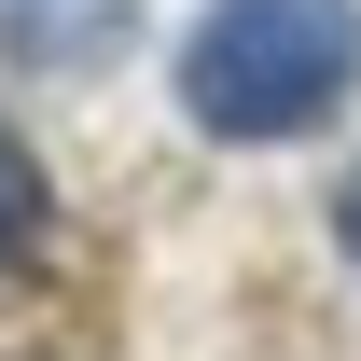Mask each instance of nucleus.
I'll return each instance as SVG.
<instances>
[{"instance_id": "1", "label": "nucleus", "mask_w": 361, "mask_h": 361, "mask_svg": "<svg viewBox=\"0 0 361 361\" xmlns=\"http://www.w3.org/2000/svg\"><path fill=\"white\" fill-rule=\"evenodd\" d=\"M361 84V0H209L180 28V111L209 139H306Z\"/></svg>"}, {"instance_id": "2", "label": "nucleus", "mask_w": 361, "mask_h": 361, "mask_svg": "<svg viewBox=\"0 0 361 361\" xmlns=\"http://www.w3.org/2000/svg\"><path fill=\"white\" fill-rule=\"evenodd\" d=\"M42 223H56V195H42V153H28V139L0 126V278H14L28 250H42Z\"/></svg>"}, {"instance_id": "3", "label": "nucleus", "mask_w": 361, "mask_h": 361, "mask_svg": "<svg viewBox=\"0 0 361 361\" xmlns=\"http://www.w3.org/2000/svg\"><path fill=\"white\" fill-rule=\"evenodd\" d=\"M334 236H348V264H361V180H348V195H334Z\"/></svg>"}]
</instances>
